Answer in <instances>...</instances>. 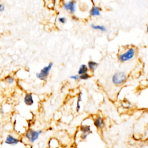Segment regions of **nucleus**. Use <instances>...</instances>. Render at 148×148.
I'll list each match as a JSON object with an SVG mask.
<instances>
[{"label": "nucleus", "mask_w": 148, "mask_h": 148, "mask_svg": "<svg viewBox=\"0 0 148 148\" xmlns=\"http://www.w3.org/2000/svg\"><path fill=\"white\" fill-rule=\"evenodd\" d=\"M42 133V131L41 130H35L34 129L30 128L26 131L24 134V138L30 143L35 142L40 138V135Z\"/></svg>", "instance_id": "obj_1"}, {"label": "nucleus", "mask_w": 148, "mask_h": 148, "mask_svg": "<svg viewBox=\"0 0 148 148\" xmlns=\"http://www.w3.org/2000/svg\"><path fill=\"white\" fill-rule=\"evenodd\" d=\"M53 63H50L48 65L44 67L42 69H41L40 72L36 74V77L41 81H46L49 75L50 72L53 67Z\"/></svg>", "instance_id": "obj_2"}, {"label": "nucleus", "mask_w": 148, "mask_h": 148, "mask_svg": "<svg viewBox=\"0 0 148 148\" xmlns=\"http://www.w3.org/2000/svg\"><path fill=\"white\" fill-rule=\"evenodd\" d=\"M135 54V50L133 48H129L125 53L119 56V60L121 62H126L132 59Z\"/></svg>", "instance_id": "obj_3"}, {"label": "nucleus", "mask_w": 148, "mask_h": 148, "mask_svg": "<svg viewBox=\"0 0 148 148\" xmlns=\"http://www.w3.org/2000/svg\"><path fill=\"white\" fill-rule=\"evenodd\" d=\"M127 80L126 73L123 72H118L115 73L112 78L113 83L116 86H120L124 83Z\"/></svg>", "instance_id": "obj_4"}, {"label": "nucleus", "mask_w": 148, "mask_h": 148, "mask_svg": "<svg viewBox=\"0 0 148 148\" xmlns=\"http://www.w3.org/2000/svg\"><path fill=\"white\" fill-rule=\"evenodd\" d=\"M22 142V140L19 138H18L15 136H13L12 134H9L7 136L5 140L4 141V143L7 145L11 146H15Z\"/></svg>", "instance_id": "obj_5"}, {"label": "nucleus", "mask_w": 148, "mask_h": 148, "mask_svg": "<svg viewBox=\"0 0 148 148\" xmlns=\"http://www.w3.org/2000/svg\"><path fill=\"white\" fill-rule=\"evenodd\" d=\"M63 7L66 11H68L71 14H73L75 13L76 11V1H70L68 2L64 3L63 4Z\"/></svg>", "instance_id": "obj_6"}, {"label": "nucleus", "mask_w": 148, "mask_h": 148, "mask_svg": "<svg viewBox=\"0 0 148 148\" xmlns=\"http://www.w3.org/2000/svg\"><path fill=\"white\" fill-rule=\"evenodd\" d=\"M81 131L82 132L81 134V138L82 139H86L87 137L91 133V128L90 126L88 125H82L81 127Z\"/></svg>", "instance_id": "obj_7"}, {"label": "nucleus", "mask_w": 148, "mask_h": 148, "mask_svg": "<svg viewBox=\"0 0 148 148\" xmlns=\"http://www.w3.org/2000/svg\"><path fill=\"white\" fill-rule=\"evenodd\" d=\"M24 102L27 106H31L34 104V100L31 93H27L24 97Z\"/></svg>", "instance_id": "obj_8"}, {"label": "nucleus", "mask_w": 148, "mask_h": 148, "mask_svg": "<svg viewBox=\"0 0 148 148\" xmlns=\"http://www.w3.org/2000/svg\"><path fill=\"white\" fill-rule=\"evenodd\" d=\"M94 124L97 128H102L105 125L104 120L101 117L98 116L94 119Z\"/></svg>", "instance_id": "obj_9"}, {"label": "nucleus", "mask_w": 148, "mask_h": 148, "mask_svg": "<svg viewBox=\"0 0 148 148\" xmlns=\"http://www.w3.org/2000/svg\"><path fill=\"white\" fill-rule=\"evenodd\" d=\"M101 8L97 6H94L90 11V14L92 16H98L100 15Z\"/></svg>", "instance_id": "obj_10"}, {"label": "nucleus", "mask_w": 148, "mask_h": 148, "mask_svg": "<svg viewBox=\"0 0 148 148\" xmlns=\"http://www.w3.org/2000/svg\"><path fill=\"white\" fill-rule=\"evenodd\" d=\"M98 66V64L95 61H90L88 63V68L92 72L95 71L97 67Z\"/></svg>", "instance_id": "obj_11"}, {"label": "nucleus", "mask_w": 148, "mask_h": 148, "mask_svg": "<svg viewBox=\"0 0 148 148\" xmlns=\"http://www.w3.org/2000/svg\"><path fill=\"white\" fill-rule=\"evenodd\" d=\"M91 27L94 29V30H100L102 32H106L108 31L106 27L104 26H100V25H95L94 24H90Z\"/></svg>", "instance_id": "obj_12"}, {"label": "nucleus", "mask_w": 148, "mask_h": 148, "mask_svg": "<svg viewBox=\"0 0 148 148\" xmlns=\"http://www.w3.org/2000/svg\"><path fill=\"white\" fill-rule=\"evenodd\" d=\"M89 71V68L87 67V66L85 64H82L78 70V74L79 75H81L82 74H85L87 73Z\"/></svg>", "instance_id": "obj_13"}, {"label": "nucleus", "mask_w": 148, "mask_h": 148, "mask_svg": "<svg viewBox=\"0 0 148 148\" xmlns=\"http://www.w3.org/2000/svg\"><path fill=\"white\" fill-rule=\"evenodd\" d=\"M48 145L49 148H57L59 146V143L57 140L54 138L50 139Z\"/></svg>", "instance_id": "obj_14"}, {"label": "nucleus", "mask_w": 148, "mask_h": 148, "mask_svg": "<svg viewBox=\"0 0 148 148\" xmlns=\"http://www.w3.org/2000/svg\"><path fill=\"white\" fill-rule=\"evenodd\" d=\"M82 92H80L79 94H78V101H77V108H76V110L77 112H79L81 109V105H80V102L82 101Z\"/></svg>", "instance_id": "obj_15"}, {"label": "nucleus", "mask_w": 148, "mask_h": 148, "mask_svg": "<svg viewBox=\"0 0 148 148\" xmlns=\"http://www.w3.org/2000/svg\"><path fill=\"white\" fill-rule=\"evenodd\" d=\"M4 80L9 85L13 84L15 82V78L11 75H7V77H5V78H4Z\"/></svg>", "instance_id": "obj_16"}, {"label": "nucleus", "mask_w": 148, "mask_h": 148, "mask_svg": "<svg viewBox=\"0 0 148 148\" xmlns=\"http://www.w3.org/2000/svg\"><path fill=\"white\" fill-rule=\"evenodd\" d=\"M90 77V76L87 73H85V74H82L81 75H79V79L81 80H87L88 79H89V78Z\"/></svg>", "instance_id": "obj_17"}, {"label": "nucleus", "mask_w": 148, "mask_h": 148, "mask_svg": "<svg viewBox=\"0 0 148 148\" xmlns=\"http://www.w3.org/2000/svg\"><path fill=\"white\" fill-rule=\"evenodd\" d=\"M59 23L61 24H65L67 22V18L65 17H60L58 18Z\"/></svg>", "instance_id": "obj_18"}, {"label": "nucleus", "mask_w": 148, "mask_h": 148, "mask_svg": "<svg viewBox=\"0 0 148 148\" xmlns=\"http://www.w3.org/2000/svg\"><path fill=\"white\" fill-rule=\"evenodd\" d=\"M70 79L75 80V81H77L78 79H79V75H73L70 77Z\"/></svg>", "instance_id": "obj_19"}, {"label": "nucleus", "mask_w": 148, "mask_h": 148, "mask_svg": "<svg viewBox=\"0 0 148 148\" xmlns=\"http://www.w3.org/2000/svg\"><path fill=\"white\" fill-rule=\"evenodd\" d=\"M5 11V6L3 4H0V12H3Z\"/></svg>", "instance_id": "obj_20"}, {"label": "nucleus", "mask_w": 148, "mask_h": 148, "mask_svg": "<svg viewBox=\"0 0 148 148\" xmlns=\"http://www.w3.org/2000/svg\"><path fill=\"white\" fill-rule=\"evenodd\" d=\"M146 31H147V32H148V25H147V28H146Z\"/></svg>", "instance_id": "obj_21"}]
</instances>
